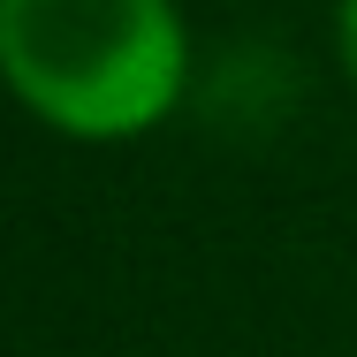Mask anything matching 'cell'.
I'll list each match as a JSON object with an SVG mask.
<instances>
[{
    "instance_id": "1",
    "label": "cell",
    "mask_w": 357,
    "mask_h": 357,
    "mask_svg": "<svg viewBox=\"0 0 357 357\" xmlns=\"http://www.w3.org/2000/svg\"><path fill=\"white\" fill-rule=\"evenodd\" d=\"M0 76L61 137H137L183 91L167 0H0Z\"/></svg>"
},
{
    "instance_id": "2",
    "label": "cell",
    "mask_w": 357,
    "mask_h": 357,
    "mask_svg": "<svg viewBox=\"0 0 357 357\" xmlns=\"http://www.w3.org/2000/svg\"><path fill=\"white\" fill-rule=\"evenodd\" d=\"M342 61H350V84H357V0H342Z\"/></svg>"
}]
</instances>
